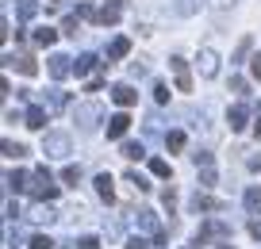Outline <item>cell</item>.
Returning a JSON list of instances; mask_svg holds the SVG:
<instances>
[{
	"instance_id": "cell-2",
	"label": "cell",
	"mask_w": 261,
	"mask_h": 249,
	"mask_svg": "<svg viewBox=\"0 0 261 249\" xmlns=\"http://www.w3.org/2000/svg\"><path fill=\"white\" fill-rule=\"evenodd\" d=\"M215 238H230V223L227 218H207L200 230H196V245H207V241H215Z\"/></svg>"
},
{
	"instance_id": "cell-9",
	"label": "cell",
	"mask_w": 261,
	"mask_h": 249,
	"mask_svg": "<svg viewBox=\"0 0 261 249\" xmlns=\"http://www.w3.org/2000/svg\"><path fill=\"white\" fill-rule=\"evenodd\" d=\"M4 62H8V65H16V69L23 73V77H35V73H39V62H35L31 54H16V58H12V54H4Z\"/></svg>"
},
{
	"instance_id": "cell-5",
	"label": "cell",
	"mask_w": 261,
	"mask_h": 249,
	"mask_svg": "<svg viewBox=\"0 0 261 249\" xmlns=\"http://www.w3.org/2000/svg\"><path fill=\"white\" fill-rule=\"evenodd\" d=\"M196 69H200V77H219V54L212 46H204L196 58Z\"/></svg>"
},
{
	"instance_id": "cell-22",
	"label": "cell",
	"mask_w": 261,
	"mask_h": 249,
	"mask_svg": "<svg viewBox=\"0 0 261 249\" xmlns=\"http://www.w3.org/2000/svg\"><path fill=\"white\" fill-rule=\"evenodd\" d=\"M35 12H39V0H16V16L19 19H35Z\"/></svg>"
},
{
	"instance_id": "cell-38",
	"label": "cell",
	"mask_w": 261,
	"mask_h": 249,
	"mask_svg": "<svg viewBox=\"0 0 261 249\" xmlns=\"http://www.w3.org/2000/svg\"><path fill=\"white\" fill-rule=\"evenodd\" d=\"M62 31H65V35H77V16H65V23H62Z\"/></svg>"
},
{
	"instance_id": "cell-1",
	"label": "cell",
	"mask_w": 261,
	"mask_h": 249,
	"mask_svg": "<svg viewBox=\"0 0 261 249\" xmlns=\"http://www.w3.org/2000/svg\"><path fill=\"white\" fill-rule=\"evenodd\" d=\"M27 192H31L35 200H42V203L58 196V184H54V177H50V169H46V165L31 173V188H27Z\"/></svg>"
},
{
	"instance_id": "cell-39",
	"label": "cell",
	"mask_w": 261,
	"mask_h": 249,
	"mask_svg": "<svg viewBox=\"0 0 261 249\" xmlns=\"http://www.w3.org/2000/svg\"><path fill=\"white\" fill-rule=\"evenodd\" d=\"M250 234L261 241V215H253V218H250Z\"/></svg>"
},
{
	"instance_id": "cell-37",
	"label": "cell",
	"mask_w": 261,
	"mask_h": 249,
	"mask_svg": "<svg viewBox=\"0 0 261 249\" xmlns=\"http://www.w3.org/2000/svg\"><path fill=\"white\" fill-rule=\"evenodd\" d=\"M162 203H165V207H169V211H173V207H177V192H173V188H165V196H162Z\"/></svg>"
},
{
	"instance_id": "cell-12",
	"label": "cell",
	"mask_w": 261,
	"mask_h": 249,
	"mask_svg": "<svg viewBox=\"0 0 261 249\" xmlns=\"http://www.w3.org/2000/svg\"><path fill=\"white\" fill-rule=\"evenodd\" d=\"M130 130V115L127 112H115L112 119H108V138H123Z\"/></svg>"
},
{
	"instance_id": "cell-27",
	"label": "cell",
	"mask_w": 261,
	"mask_h": 249,
	"mask_svg": "<svg viewBox=\"0 0 261 249\" xmlns=\"http://www.w3.org/2000/svg\"><path fill=\"white\" fill-rule=\"evenodd\" d=\"M250 50H253V39H242V42H238V50H234V58H230V65L246 62V58H250Z\"/></svg>"
},
{
	"instance_id": "cell-43",
	"label": "cell",
	"mask_w": 261,
	"mask_h": 249,
	"mask_svg": "<svg viewBox=\"0 0 261 249\" xmlns=\"http://www.w3.org/2000/svg\"><path fill=\"white\" fill-rule=\"evenodd\" d=\"M219 249H234V245H230V241H223V245H219Z\"/></svg>"
},
{
	"instance_id": "cell-35",
	"label": "cell",
	"mask_w": 261,
	"mask_h": 249,
	"mask_svg": "<svg viewBox=\"0 0 261 249\" xmlns=\"http://www.w3.org/2000/svg\"><path fill=\"white\" fill-rule=\"evenodd\" d=\"M77 249H100V238H92V234H85V238L77 241Z\"/></svg>"
},
{
	"instance_id": "cell-16",
	"label": "cell",
	"mask_w": 261,
	"mask_h": 249,
	"mask_svg": "<svg viewBox=\"0 0 261 249\" xmlns=\"http://www.w3.org/2000/svg\"><path fill=\"white\" fill-rule=\"evenodd\" d=\"M192 211H196V215H200V211H223V203L212 200V196H204V192H196L192 196Z\"/></svg>"
},
{
	"instance_id": "cell-24",
	"label": "cell",
	"mask_w": 261,
	"mask_h": 249,
	"mask_svg": "<svg viewBox=\"0 0 261 249\" xmlns=\"http://www.w3.org/2000/svg\"><path fill=\"white\" fill-rule=\"evenodd\" d=\"M123 157H127V161H139V157H146V150H142V142H123Z\"/></svg>"
},
{
	"instance_id": "cell-40",
	"label": "cell",
	"mask_w": 261,
	"mask_h": 249,
	"mask_svg": "<svg viewBox=\"0 0 261 249\" xmlns=\"http://www.w3.org/2000/svg\"><path fill=\"white\" fill-rule=\"evenodd\" d=\"M250 73H253V80H261V54H253V62H250Z\"/></svg>"
},
{
	"instance_id": "cell-31",
	"label": "cell",
	"mask_w": 261,
	"mask_h": 249,
	"mask_svg": "<svg viewBox=\"0 0 261 249\" xmlns=\"http://www.w3.org/2000/svg\"><path fill=\"white\" fill-rule=\"evenodd\" d=\"M127 184H135V188H139V192H150V180H146V177H139V173H135V169L127 173Z\"/></svg>"
},
{
	"instance_id": "cell-19",
	"label": "cell",
	"mask_w": 261,
	"mask_h": 249,
	"mask_svg": "<svg viewBox=\"0 0 261 249\" xmlns=\"http://www.w3.org/2000/svg\"><path fill=\"white\" fill-rule=\"evenodd\" d=\"M242 203H246V211H250V215H261V188H257V184H253V188H246Z\"/></svg>"
},
{
	"instance_id": "cell-21",
	"label": "cell",
	"mask_w": 261,
	"mask_h": 249,
	"mask_svg": "<svg viewBox=\"0 0 261 249\" xmlns=\"http://www.w3.org/2000/svg\"><path fill=\"white\" fill-rule=\"evenodd\" d=\"M31 39H35V46H54L58 31H54V27H35V35H31Z\"/></svg>"
},
{
	"instance_id": "cell-33",
	"label": "cell",
	"mask_w": 261,
	"mask_h": 249,
	"mask_svg": "<svg viewBox=\"0 0 261 249\" xmlns=\"http://www.w3.org/2000/svg\"><path fill=\"white\" fill-rule=\"evenodd\" d=\"M146 73H150V65L142 62V58H139V62H130V80H139V77H146Z\"/></svg>"
},
{
	"instance_id": "cell-20",
	"label": "cell",
	"mask_w": 261,
	"mask_h": 249,
	"mask_svg": "<svg viewBox=\"0 0 261 249\" xmlns=\"http://www.w3.org/2000/svg\"><path fill=\"white\" fill-rule=\"evenodd\" d=\"M115 19H119V4H104V8L96 12V23L100 27H112Z\"/></svg>"
},
{
	"instance_id": "cell-4",
	"label": "cell",
	"mask_w": 261,
	"mask_h": 249,
	"mask_svg": "<svg viewBox=\"0 0 261 249\" xmlns=\"http://www.w3.org/2000/svg\"><path fill=\"white\" fill-rule=\"evenodd\" d=\"M169 73H173V80H177V92H192V73H188V62H185V58L173 54V58H169Z\"/></svg>"
},
{
	"instance_id": "cell-3",
	"label": "cell",
	"mask_w": 261,
	"mask_h": 249,
	"mask_svg": "<svg viewBox=\"0 0 261 249\" xmlns=\"http://www.w3.org/2000/svg\"><path fill=\"white\" fill-rule=\"evenodd\" d=\"M42 153L46 157H69V134L65 130H46L42 134Z\"/></svg>"
},
{
	"instance_id": "cell-41",
	"label": "cell",
	"mask_w": 261,
	"mask_h": 249,
	"mask_svg": "<svg viewBox=\"0 0 261 249\" xmlns=\"http://www.w3.org/2000/svg\"><path fill=\"white\" fill-rule=\"evenodd\" d=\"M123 249H146V241H142V238H127V245H123Z\"/></svg>"
},
{
	"instance_id": "cell-6",
	"label": "cell",
	"mask_w": 261,
	"mask_h": 249,
	"mask_svg": "<svg viewBox=\"0 0 261 249\" xmlns=\"http://www.w3.org/2000/svg\"><path fill=\"white\" fill-rule=\"evenodd\" d=\"M46 69H50V77H54V80H65L69 73H73V58H65V54H50V58H46Z\"/></svg>"
},
{
	"instance_id": "cell-8",
	"label": "cell",
	"mask_w": 261,
	"mask_h": 249,
	"mask_svg": "<svg viewBox=\"0 0 261 249\" xmlns=\"http://www.w3.org/2000/svg\"><path fill=\"white\" fill-rule=\"evenodd\" d=\"M73 119H77V127H81V130H92L100 123V104H81L73 112Z\"/></svg>"
},
{
	"instance_id": "cell-29",
	"label": "cell",
	"mask_w": 261,
	"mask_h": 249,
	"mask_svg": "<svg viewBox=\"0 0 261 249\" xmlns=\"http://www.w3.org/2000/svg\"><path fill=\"white\" fill-rule=\"evenodd\" d=\"M23 146H19V142H12V138H4V157H12V161H19V157H23Z\"/></svg>"
},
{
	"instance_id": "cell-17",
	"label": "cell",
	"mask_w": 261,
	"mask_h": 249,
	"mask_svg": "<svg viewBox=\"0 0 261 249\" xmlns=\"http://www.w3.org/2000/svg\"><path fill=\"white\" fill-rule=\"evenodd\" d=\"M130 54V39H112V46H108V62H119V58H127Z\"/></svg>"
},
{
	"instance_id": "cell-10",
	"label": "cell",
	"mask_w": 261,
	"mask_h": 249,
	"mask_svg": "<svg viewBox=\"0 0 261 249\" xmlns=\"http://www.w3.org/2000/svg\"><path fill=\"white\" fill-rule=\"evenodd\" d=\"M27 127H31V130H46V119H50V112H46V107H42V104H31V107H27Z\"/></svg>"
},
{
	"instance_id": "cell-18",
	"label": "cell",
	"mask_w": 261,
	"mask_h": 249,
	"mask_svg": "<svg viewBox=\"0 0 261 249\" xmlns=\"http://www.w3.org/2000/svg\"><path fill=\"white\" fill-rule=\"evenodd\" d=\"M96 65H104V62H100L96 54H81V58L73 62V73H77V77H85V73H92Z\"/></svg>"
},
{
	"instance_id": "cell-26",
	"label": "cell",
	"mask_w": 261,
	"mask_h": 249,
	"mask_svg": "<svg viewBox=\"0 0 261 249\" xmlns=\"http://www.w3.org/2000/svg\"><path fill=\"white\" fill-rule=\"evenodd\" d=\"M62 180H65L69 188H77V184H81V165H65V169H62Z\"/></svg>"
},
{
	"instance_id": "cell-44",
	"label": "cell",
	"mask_w": 261,
	"mask_h": 249,
	"mask_svg": "<svg viewBox=\"0 0 261 249\" xmlns=\"http://www.w3.org/2000/svg\"><path fill=\"white\" fill-rule=\"evenodd\" d=\"M192 249H200V245H192Z\"/></svg>"
},
{
	"instance_id": "cell-11",
	"label": "cell",
	"mask_w": 261,
	"mask_h": 249,
	"mask_svg": "<svg viewBox=\"0 0 261 249\" xmlns=\"http://www.w3.org/2000/svg\"><path fill=\"white\" fill-rule=\"evenodd\" d=\"M92 184H96V196H100L104 203H115V180H112V173H100Z\"/></svg>"
},
{
	"instance_id": "cell-32",
	"label": "cell",
	"mask_w": 261,
	"mask_h": 249,
	"mask_svg": "<svg viewBox=\"0 0 261 249\" xmlns=\"http://www.w3.org/2000/svg\"><path fill=\"white\" fill-rule=\"evenodd\" d=\"M154 100H158V104H169V85H165V80L154 85Z\"/></svg>"
},
{
	"instance_id": "cell-23",
	"label": "cell",
	"mask_w": 261,
	"mask_h": 249,
	"mask_svg": "<svg viewBox=\"0 0 261 249\" xmlns=\"http://www.w3.org/2000/svg\"><path fill=\"white\" fill-rule=\"evenodd\" d=\"M150 173H154V177H162V180L173 177V169H169V161H165V157H150Z\"/></svg>"
},
{
	"instance_id": "cell-25",
	"label": "cell",
	"mask_w": 261,
	"mask_h": 249,
	"mask_svg": "<svg viewBox=\"0 0 261 249\" xmlns=\"http://www.w3.org/2000/svg\"><path fill=\"white\" fill-rule=\"evenodd\" d=\"M204 8V0H177V16H196Z\"/></svg>"
},
{
	"instance_id": "cell-36",
	"label": "cell",
	"mask_w": 261,
	"mask_h": 249,
	"mask_svg": "<svg viewBox=\"0 0 261 249\" xmlns=\"http://www.w3.org/2000/svg\"><path fill=\"white\" fill-rule=\"evenodd\" d=\"M200 180H204V188H212V184H215V169H212V165H204V173H200Z\"/></svg>"
},
{
	"instance_id": "cell-7",
	"label": "cell",
	"mask_w": 261,
	"mask_h": 249,
	"mask_svg": "<svg viewBox=\"0 0 261 249\" xmlns=\"http://www.w3.org/2000/svg\"><path fill=\"white\" fill-rule=\"evenodd\" d=\"M42 107H46L50 115H58L62 107H69V92H62V89H46L42 92V100H39Z\"/></svg>"
},
{
	"instance_id": "cell-28",
	"label": "cell",
	"mask_w": 261,
	"mask_h": 249,
	"mask_svg": "<svg viewBox=\"0 0 261 249\" xmlns=\"http://www.w3.org/2000/svg\"><path fill=\"white\" fill-rule=\"evenodd\" d=\"M165 146H169L173 153L185 150V130H169V134H165Z\"/></svg>"
},
{
	"instance_id": "cell-13",
	"label": "cell",
	"mask_w": 261,
	"mask_h": 249,
	"mask_svg": "<svg viewBox=\"0 0 261 249\" xmlns=\"http://www.w3.org/2000/svg\"><path fill=\"white\" fill-rule=\"evenodd\" d=\"M112 100L119 107H130V104H139V92L130 89V85H112Z\"/></svg>"
},
{
	"instance_id": "cell-14",
	"label": "cell",
	"mask_w": 261,
	"mask_h": 249,
	"mask_svg": "<svg viewBox=\"0 0 261 249\" xmlns=\"http://www.w3.org/2000/svg\"><path fill=\"white\" fill-rule=\"evenodd\" d=\"M4 184H8V192H27V188H31V173L12 169L8 177H4Z\"/></svg>"
},
{
	"instance_id": "cell-30",
	"label": "cell",
	"mask_w": 261,
	"mask_h": 249,
	"mask_svg": "<svg viewBox=\"0 0 261 249\" xmlns=\"http://www.w3.org/2000/svg\"><path fill=\"white\" fill-rule=\"evenodd\" d=\"M139 226L142 230H158V215L154 211H139Z\"/></svg>"
},
{
	"instance_id": "cell-42",
	"label": "cell",
	"mask_w": 261,
	"mask_h": 249,
	"mask_svg": "<svg viewBox=\"0 0 261 249\" xmlns=\"http://www.w3.org/2000/svg\"><path fill=\"white\" fill-rule=\"evenodd\" d=\"M253 134H257V142H261V107H257V123H253Z\"/></svg>"
},
{
	"instance_id": "cell-34",
	"label": "cell",
	"mask_w": 261,
	"mask_h": 249,
	"mask_svg": "<svg viewBox=\"0 0 261 249\" xmlns=\"http://www.w3.org/2000/svg\"><path fill=\"white\" fill-rule=\"evenodd\" d=\"M31 249H54V241H50L46 234H35V238H31Z\"/></svg>"
},
{
	"instance_id": "cell-15",
	"label": "cell",
	"mask_w": 261,
	"mask_h": 249,
	"mask_svg": "<svg viewBox=\"0 0 261 249\" xmlns=\"http://www.w3.org/2000/svg\"><path fill=\"white\" fill-rule=\"evenodd\" d=\"M227 123H230V130H246V123H250V107L246 104H234L227 112Z\"/></svg>"
}]
</instances>
